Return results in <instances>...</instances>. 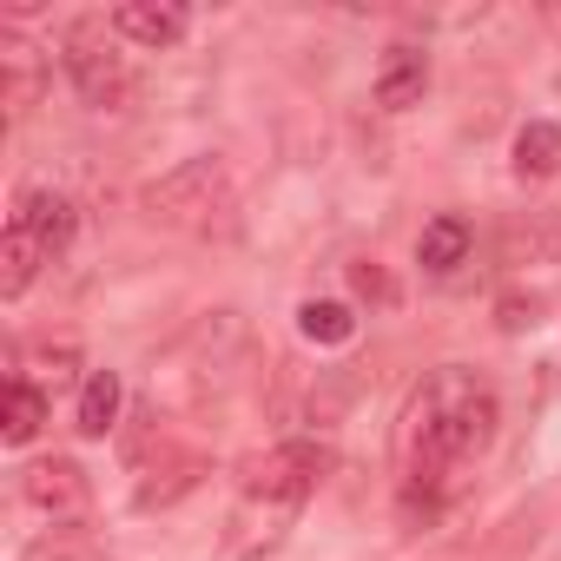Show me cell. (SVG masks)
I'll use <instances>...</instances> for the list:
<instances>
[{
	"mask_svg": "<svg viewBox=\"0 0 561 561\" xmlns=\"http://www.w3.org/2000/svg\"><path fill=\"white\" fill-rule=\"evenodd\" d=\"M21 495H27L41 515H80V508H87V476H80V462H67V456H41V462H27Z\"/></svg>",
	"mask_w": 561,
	"mask_h": 561,
	"instance_id": "cell-6",
	"label": "cell"
},
{
	"mask_svg": "<svg viewBox=\"0 0 561 561\" xmlns=\"http://www.w3.org/2000/svg\"><path fill=\"white\" fill-rule=\"evenodd\" d=\"M185 27L192 21H185V8H172V0H119V8H113V34L133 41V47H146V54L179 47Z\"/></svg>",
	"mask_w": 561,
	"mask_h": 561,
	"instance_id": "cell-5",
	"label": "cell"
},
{
	"mask_svg": "<svg viewBox=\"0 0 561 561\" xmlns=\"http://www.w3.org/2000/svg\"><path fill=\"white\" fill-rule=\"evenodd\" d=\"M41 264H54V251H47L27 225L8 218V238H0V298H21L34 277H41Z\"/></svg>",
	"mask_w": 561,
	"mask_h": 561,
	"instance_id": "cell-11",
	"label": "cell"
},
{
	"mask_svg": "<svg viewBox=\"0 0 561 561\" xmlns=\"http://www.w3.org/2000/svg\"><path fill=\"white\" fill-rule=\"evenodd\" d=\"M561 257V211L541 205V211H515L502 225V264H554Z\"/></svg>",
	"mask_w": 561,
	"mask_h": 561,
	"instance_id": "cell-9",
	"label": "cell"
},
{
	"mask_svg": "<svg viewBox=\"0 0 561 561\" xmlns=\"http://www.w3.org/2000/svg\"><path fill=\"white\" fill-rule=\"evenodd\" d=\"M351 285H357V298H370V305H397V285L383 277V264H351Z\"/></svg>",
	"mask_w": 561,
	"mask_h": 561,
	"instance_id": "cell-16",
	"label": "cell"
},
{
	"mask_svg": "<svg viewBox=\"0 0 561 561\" xmlns=\"http://www.w3.org/2000/svg\"><path fill=\"white\" fill-rule=\"evenodd\" d=\"M423 93H430V54L410 47V41H397L383 54V67H377V106L383 113H410Z\"/></svg>",
	"mask_w": 561,
	"mask_h": 561,
	"instance_id": "cell-8",
	"label": "cell"
},
{
	"mask_svg": "<svg viewBox=\"0 0 561 561\" xmlns=\"http://www.w3.org/2000/svg\"><path fill=\"white\" fill-rule=\"evenodd\" d=\"M41 423H47V397H41L34 383H21V377H14V383H8V410H0V436L21 449V443H34V436H41Z\"/></svg>",
	"mask_w": 561,
	"mask_h": 561,
	"instance_id": "cell-15",
	"label": "cell"
},
{
	"mask_svg": "<svg viewBox=\"0 0 561 561\" xmlns=\"http://www.w3.org/2000/svg\"><path fill=\"white\" fill-rule=\"evenodd\" d=\"M318 469H324V449H318V443H277L271 456L251 462L244 495H251V502H277V508H298V502L311 495Z\"/></svg>",
	"mask_w": 561,
	"mask_h": 561,
	"instance_id": "cell-4",
	"label": "cell"
},
{
	"mask_svg": "<svg viewBox=\"0 0 561 561\" xmlns=\"http://www.w3.org/2000/svg\"><path fill=\"white\" fill-rule=\"evenodd\" d=\"M554 172H561V126L528 119L515 133V179H554Z\"/></svg>",
	"mask_w": 561,
	"mask_h": 561,
	"instance_id": "cell-12",
	"label": "cell"
},
{
	"mask_svg": "<svg viewBox=\"0 0 561 561\" xmlns=\"http://www.w3.org/2000/svg\"><path fill=\"white\" fill-rule=\"evenodd\" d=\"M231 211V185L218 159H185L159 185H146V218L179 225V231H211V218Z\"/></svg>",
	"mask_w": 561,
	"mask_h": 561,
	"instance_id": "cell-2",
	"label": "cell"
},
{
	"mask_svg": "<svg viewBox=\"0 0 561 561\" xmlns=\"http://www.w3.org/2000/svg\"><path fill=\"white\" fill-rule=\"evenodd\" d=\"M14 225H27L54 257L73 244V231H80V211H73V198L67 192H47V185H27L21 198H14V211H8Z\"/></svg>",
	"mask_w": 561,
	"mask_h": 561,
	"instance_id": "cell-7",
	"label": "cell"
},
{
	"mask_svg": "<svg viewBox=\"0 0 561 561\" xmlns=\"http://www.w3.org/2000/svg\"><path fill=\"white\" fill-rule=\"evenodd\" d=\"M495 436V390L476 370H436L410 410V482L416 489H449Z\"/></svg>",
	"mask_w": 561,
	"mask_h": 561,
	"instance_id": "cell-1",
	"label": "cell"
},
{
	"mask_svg": "<svg viewBox=\"0 0 561 561\" xmlns=\"http://www.w3.org/2000/svg\"><path fill=\"white\" fill-rule=\"evenodd\" d=\"M119 403H126V390H119V377L113 370H93L87 383H80V436H106L113 423H119Z\"/></svg>",
	"mask_w": 561,
	"mask_h": 561,
	"instance_id": "cell-13",
	"label": "cell"
},
{
	"mask_svg": "<svg viewBox=\"0 0 561 561\" xmlns=\"http://www.w3.org/2000/svg\"><path fill=\"white\" fill-rule=\"evenodd\" d=\"M469 244H476L469 218L443 211V218H430V225H423V238H416V264H423L430 277H449L456 264H469Z\"/></svg>",
	"mask_w": 561,
	"mask_h": 561,
	"instance_id": "cell-10",
	"label": "cell"
},
{
	"mask_svg": "<svg viewBox=\"0 0 561 561\" xmlns=\"http://www.w3.org/2000/svg\"><path fill=\"white\" fill-rule=\"evenodd\" d=\"M298 331H305V344L337 351V344L357 337V318H351V305H337V298H311V305L298 311Z\"/></svg>",
	"mask_w": 561,
	"mask_h": 561,
	"instance_id": "cell-14",
	"label": "cell"
},
{
	"mask_svg": "<svg viewBox=\"0 0 561 561\" xmlns=\"http://www.w3.org/2000/svg\"><path fill=\"white\" fill-rule=\"evenodd\" d=\"M67 80H73V93L93 113H119L133 100V67H126V54H113L100 41V27H73L67 34Z\"/></svg>",
	"mask_w": 561,
	"mask_h": 561,
	"instance_id": "cell-3",
	"label": "cell"
}]
</instances>
